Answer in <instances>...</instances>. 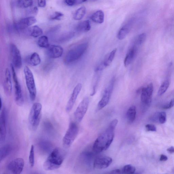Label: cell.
<instances>
[{
  "mask_svg": "<svg viewBox=\"0 0 174 174\" xmlns=\"http://www.w3.org/2000/svg\"><path fill=\"white\" fill-rule=\"evenodd\" d=\"M37 20L35 17H29L22 19L16 25V28L19 30H23L35 23Z\"/></svg>",
  "mask_w": 174,
  "mask_h": 174,
  "instance_id": "cell-18",
  "label": "cell"
},
{
  "mask_svg": "<svg viewBox=\"0 0 174 174\" xmlns=\"http://www.w3.org/2000/svg\"><path fill=\"white\" fill-rule=\"evenodd\" d=\"M27 62L30 65L36 66L40 64L41 59L39 54L36 52H34L28 56Z\"/></svg>",
  "mask_w": 174,
  "mask_h": 174,
  "instance_id": "cell-23",
  "label": "cell"
},
{
  "mask_svg": "<svg viewBox=\"0 0 174 174\" xmlns=\"http://www.w3.org/2000/svg\"><path fill=\"white\" fill-rule=\"evenodd\" d=\"M33 0H18L17 5L19 8H26L33 5Z\"/></svg>",
  "mask_w": 174,
  "mask_h": 174,
  "instance_id": "cell-32",
  "label": "cell"
},
{
  "mask_svg": "<svg viewBox=\"0 0 174 174\" xmlns=\"http://www.w3.org/2000/svg\"><path fill=\"white\" fill-rule=\"evenodd\" d=\"M174 106V98L172 99L170 102L169 104L165 105L163 107L164 109H171Z\"/></svg>",
  "mask_w": 174,
  "mask_h": 174,
  "instance_id": "cell-40",
  "label": "cell"
},
{
  "mask_svg": "<svg viewBox=\"0 0 174 174\" xmlns=\"http://www.w3.org/2000/svg\"><path fill=\"white\" fill-rule=\"evenodd\" d=\"M86 8L82 7L79 8L75 12L73 15V18L76 21L81 19L86 15Z\"/></svg>",
  "mask_w": 174,
  "mask_h": 174,
  "instance_id": "cell-30",
  "label": "cell"
},
{
  "mask_svg": "<svg viewBox=\"0 0 174 174\" xmlns=\"http://www.w3.org/2000/svg\"><path fill=\"white\" fill-rule=\"evenodd\" d=\"M82 88V85L78 84L74 88L71 96L67 104L66 110L67 112H69L72 110L79 94Z\"/></svg>",
  "mask_w": 174,
  "mask_h": 174,
  "instance_id": "cell-15",
  "label": "cell"
},
{
  "mask_svg": "<svg viewBox=\"0 0 174 174\" xmlns=\"http://www.w3.org/2000/svg\"><path fill=\"white\" fill-rule=\"evenodd\" d=\"M168 159V157L164 155H161L160 157V161H166Z\"/></svg>",
  "mask_w": 174,
  "mask_h": 174,
  "instance_id": "cell-44",
  "label": "cell"
},
{
  "mask_svg": "<svg viewBox=\"0 0 174 174\" xmlns=\"http://www.w3.org/2000/svg\"><path fill=\"white\" fill-rule=\"evenodd\" d=\"M38 145L41 150L45 153L50 152L52 150V145L49 141L45 139L40 141Z\"/></svg>",
  "mask_w": 174,
  "mask_h": 174,
  "instance_id": "cell-25",
  "label": "cell"
},
{
  "mask_svg": "<svg viewBox=\"0 0 174 174\" xmlns=\"http://www.w3.org/2000/svg\"><path fill=\"white\" fill-rule=\"evenodd\" d=\"M117 52L116 48L113 50L108 56H106L104 60L95 70L96 72L100 71L110 65L114 60L115 54Z\"/></svg>",
  "mask_w": 174,
  "mask_h": 174,
  "instance_id": "cell-19",
  "label": "cell"
},
{
  "mask_svg": "<svg viewBox=\"0 0 174 174\" xmlns=\"http://www.w3.org/2000/svg\"><path fill=\"white\" fill-rule=\"evenodd\" d=\"M88 1V0H79V1L81 3H84Z\"/></svg>",
  "mask_w": 174,
  "mask_h": 174,
  "instance_id": "cell-47",
  "label": "cell"
},
{
  "mask_svg": "<svg viewBox=\"0 0 174 174\" xmlns=\"http://www.w3.org/2000/svg\"><path fill=\"white\" fill-rule=\"evenodd\" d=\"M167 151L168 152L171 153H174V147H171L168 149H167Z\"/></svg>",
  "mask_w": 174,
  "mask_h": 174,
  "instance_id": "cell-45",
  "label": "cell"
},
{
  "mask_svg": "<svg viewBox=\"0 0 174 174\" xmlns=\"http://www.w3.org/2000/svg\"><path fill=\"white\" fill-rule=\"evenodd\" d=\"M136 107L134 106H131L127 110L126 114L127 120L129 123L134 122L136 118Z\"/></svg>",
  "mask_w": 174,
  "mask_h": 174,
  "instance_id": "cell-27",
  "label": "cell"
},
{
  "mask_svg": "<svg viewBox=\"0 0 174 174\" xmlns=\"http://www.w3.org/2000/svg\"><path fill=\"white\" fill-rule=\"evenodd\" d=\"M29 32L30 36L34 38L39 37L43 33L42 29L37 26H32L30 28Z\"/></svg>",
  "mask_w": 174,
  "mask_h": 174,
  "instance_id": "cell-29",
  "label": "cell"
},
{
  "mask_svg": "<svg viewBox=\"0 0 174 174\" xmlns=\"http://www.w3.org/2000/svg\"><path fill=\"white\" fill-rule=\"evenodd\" d=\"M118 122L117 119L113 120L106 130L96 139L93 145L95 152L100 153L109 148L114 139L115 130Z\"/></svg>",
  "mask_w": 174,
  "mask_h": 174,
  "instance_id": "cell-1",
  "label": "cell"
},
{
  "mask_svg": "<svg viewBox=\"0 0 174 174\" xmlns=\"http://www.w3.org/2000/svg\"><path fill=\"white\" fill-rule=\"evenodd\" d=\"M89 100L88 97L84 98L79 104L74 113V116L77 121L80 122L88 110Z\"/></svg>",
  "mask_w": 174,
  "mask_h": 174,
  "instance_id": "cell-10",
  "label": "cell"
},
{
  "mask_svg": "<svg viewBox=\"0 0 174 174\" xmlns=\"http://www.w3.org/2000/svg\"><path fill=\"white\" fill-rule=\"evenodd\" d=\"M42 105L40 103L36 102L32 106L28 118V125L30 130L35 131L37 129L41 120Z\"/></svg>",
  "mask_w": 174,
  "mask_h": 174,
  "instance_id": "cell-3",
  "label": "cell"
},
{
  "mask_svg": "<svg viewBox=\"0 0 174 174\" xmlns=\"http://www.w3.org/2000/svg\"><path fill=\"white\" fill-rule=\"evenodd\" d=\"M63 51V48L61 46L52 45L48 48L47 53L48 57L54 59L61 57Z\"/></svg>",
  "mask_w": 174,
  "mask_h": 174,
  "instance_id": "cell-17",
  "label": "cell"
},
{
  "mask_svg": "<svg viewBox=\"0 0 174 174\" xmlns=\"http://www.w3.org/2000/svg\"><path fill=\"white\" fill-rule=\"evenodd\" d=\"M79 129L75 123L72 122L63 139V145L65 148L70 147L77 136Z\"/></svg>",
  "mask_w": 174,
  "mask_h": 174,
  "instance_id": "cell-5",
  "label": "cell"
},
{
  "mask_svg": "<svg viewBox=\"0 0 174 174\" xmlns=\"http://www.w3.org/2000/svg\"><path fill=\"white\" fill-rule=\"evenodd\" d=\"M133 23V19H131L121 28L117 35V37L119 40H122L126 37L130 31Z\"/></svg>",
  "mask_w": 174,
  "mask_h": 174,
  "instance_id": "cell-20",
  "label": "cell"
},
{
  "mask_svg": "<svg viewBox=\"0 0 174 174\" xmlns=\"http://www.w3.org/2000/svg\"><path fill=\"white\" fill-rule=\"evenodd\" d=\"M159 120L161 124L164 123L166 121V114L165 112H161L159 113Z\"/></svg>",
  "mask_w": 174,
  "mask_h": 174,
  "instance_id": "cell-37",
  "label": "cell"
},
{
  "mask_svg": "<svg viewBox=\"0 0 174 174\" xmlns=\"http://www.w3.org/2000/svg\"><path fill=\"white\" fill-rule=\"evenodd\" d=\"M146 38V34L145 33H143L139 34L135 38V44L137 45H140L145 42Z\"/></svg>",
  "mask_w": 174,
  "mask_h": 174,
  "instance_id": "cell-35",
  "label": "cell"
},
{
  "mask_svg": "<svg viewBox=\"0 0 174 174\" xmlns=\"http://www.w3.org/2000/svg\"><path fill=\"white\" fill-rule=\"evenodd\" d=\"M12 147L10 145H4L1 149L0 151V160L2 161L6 158L11 153Z\"/></svg>",
  "mask_w": 174,
  "mask_h": 174,
  "instance_id": "cell-28",
  "label": "cell"
},
{
  "mask_svg": "<svg viewBox=\"0 0 174 174\" xmlns=\"http://www.w3.org/2000/svg\"><path fill=\"white\" fill-rule=\"evenodd\" d=\"M38 45L42 48H48L50 46L48 38L47 36H40L38 40Z\"/></svg>",
  "mask_w": 174,
  "mask_h": 174,
  "instance_id": "cell-31",
  "label": "cell"
},
{
  "mask_svg": "<svg viewBox=\"0 0 174 174\" xmlns=\"http://www.w3.org/2000/svg\"><path fill=\"white\" fill-rule=\"evenodd\" d=\"M77 0H65V3L66 5L69 6H72L75 5Z\"/></svg>",
  "mask_w": 174,
  "mask_h": 174,
  "instance_id": "cell-41",
  "label": "cell"
},
{
  "mask_svg": "<svg viewBox=\"0 0 174 174\" xmlns=\"http://www.w3.org/2000/svg\"><path fill=\"white\" fill-rule=\"evenodd\" d=\"M115 81V78L113 77L109 82L108 86L105 88L102 98L98 104V110H102L108 104L113 92Z\"/></svg>",
  "mask_w": 174,
  "mask_h": 174,
  "instance_id": "cell-8",
  "label": "cell"
},
{
  "mask_svg": "<svg viewBox=\"0 0 174 174\" xmlns=\"http://www.w3.org/2000/svg\"><path fill=\"white\" fill-rule=\"evenodd\" d=\"M38 6L42 8H44L46 6V0H38Z\"/></svg>",
  "mask_w": 174,
  "mask_h": 174,
  "instance_id": "cell-42",
  "label": "cell"
},
{
  "mask_svg": "<svg viewBox=\"0 0 174 174\" xmlns=\"http://www.w3.org/2000/svg\"><path fill=\"white\" fill-rule=\"evenodd\" d=\"M3 104H2V100H1V110H2V106H3V105H2Z\"/></svg>",
  "mask_w": 174,
  "mask_h": 174,
  "instance_id": "cell-46",
  "label": "cell"
},
{
  "mask_svg": "<svg viewBox=\"0 0 174 174\" xmlns=\"http://www.w3.org/2000/svg\"><path fill=\"white\" fill-rule=\"evenodd\" d=\"M7 134V112L5 108H3L2 109L0 117V141L1 143L4 142Z\"/></svg>",
  "mask_w": 174,
  "mask_h": 174,
  "instance_id": "cell-12",
  "label": "cell"
},
{
  "mask_svg": "<svg viewBox=\"0 0 174 174\" xmlns=\"http://www.w3.org/2000/svg\"><path fill=\"white\" fill-rule=\"evenodd\" d=\"M74 34L73 32H67L56 37L54 39V41L58 43H63L67 42L72 39L74 37Z\"/></svg>",
  "mask_w": 174,
  "mask_h": 174,
  "instance_id": "cell-22",
  "label": "cell"
},
{
  "mask_svg": "<svg viewBox=\"0 0 174 174\" xmlns=\"http://www.w3.org/2000/svg\"><path fill=\"white\" fill-rule=\"evenodd\" d=\"M90 19L95 23L102 24L104 21V13L102 11L99 10L93 14L91 16Z\"/></svg>",
  "mask_w": 174,
  "mask_h": 174,
  "instance_id": "cell-24",
  "label": "cell"
},
{
  "mask_svg": "<svg viewBox=\"0 0 174 174\" xmlns=\"http://www.w3.org/2000/svg\"><path fill=\"white\" fill-rule=\"evenodd\" d=\"M153 90V85L152 83L141 89V100L143 104L146 105L151 104Z\"/></svg>",
  "mask_w": 174,
  "mask_h": 174,
  "instance_id": "cell-13",
  "label": "cell"
},
{
  "mask_svg": "<svg viewBox=\"0 0 174 174\" xmlns=\"http://www.w3.org/2000/svg\"><path fill=\"white\" fill-rule=\"evenodd\" d=\"M63 14L59 12H56L54 15L51 17L50 19L53 20H58L60 21L61 19L63 17Z\"/></svg>",
  "mask_w": 174,
  "mask_h": 174,
  "instance_id": "cell-38",
  "label": "cell"
},
{
  "mask_svg": "<svg viewBox=\"0 0 174 174\" xmlns=\"http://www.w3.org/2000/svg\"><path fill=\"white\" fill-rule=\"evenodd\" d=\"M29 160L30 166L31 167H33L35 163V157H34V146L33 145H31V149H30Z\"/></svg>",
  "mask_w": 174,
  "mask_h": 174,
  "instance_id": "cell-36",
  "label": "cell"
},
{
  "mask_svg": "<svg viewBox=\"0 0 174 174\" xmlns=\"http://www.w3.org/2000/svg\"><path fill=\"white\" fill-rule=\"evenodd\" d=\"M65 152L59 148H56L50 152L44 162L43 167L46 171H51L59 168L65 157Z\"/></svg>",
  "mask_w": 174,
  "mask_h": 174,
  "instance_id": "cell-2",
  "label": "cell"
},
{
  "mask_svg": "<svg viewBox=\"0 0 174 174\" xmlns=\"http://www.w3.org/2000/svg\"><path fill=\"white\" fill-rule=\"evenodd\" d=\"M145 128L147 130L149 131L155 132L157 131L156 127L155 125L152 124H148L145 125Z\"/></svg>",
  "mask_w": 174,
  "mask_h": 174,
  "instance_id": "cell-39",
  "label": "cell"
},
{
  "mask_svg": "<svg viewBox=\"0 0 174 174\" xmlns=\"http://www.w3.org/2000/svg\"><path fill=\"white\" fill-rule=\"evenodd\" d=\"M3 89L5 93L8 96L11 95L13 90L10 72L8 68L6 69L3 82Z\"/></svg>",
  "mask_w": 174,
  "mask_h": 174,
  "instance_id": "cell-16",
  "label": "cell"
},
{
  "mask_svg": "<svg viewBox=\"0 0 174 174\" xmlns=\"http://www.w3.org/2000/svg\"><path fill=\"white\" fill-rule=\"evenodd\" d=\"M110 173H114V174H116V173H119L121 174L122 173V171L121 170L117 169L114 170H113V171H111Z\"/></svg>",
  "mask_w": 174,
  "mask_h": 174,
  "instance_id": "cell-43",
  "label": "cell"
},
{
  "mask_svg": "<svg viewBox=\"0 0 174 174\" xmlns=\"http://www.w3.org/2000/svg\"><path fill=\"white\" fill-rule=\"evenodd\" d=\"M25 165V161L21 158H17L13 160L8 164L7 169L10 173L19 174L23 171Z\"/></svg>",
  "mask_w": 174,
  "mask_h": 174,
  "instance_id": "cell-9",
  "label": "cell"
},
{
  "mask_svg": "<svg viewBox=\"0 0 174 174\" xmlns=\"http://www.w3.org/2000/svg\"><path fill=\"white\" fill-rule=\"evenodd\" d=\"M121 171H122V173L133 174L135 173L136 168L132 165H125L122 169H121Z\"/></svg>",
  "mask_w": 174,
  "mask_h": 174,
  "instance_id": "cell-34",
  "label": "cell"
},
{
  "mask_svg": "<svg viewBox=\"0 0 174 174\" xmlns=\"http://www.w3.org/2000/svg\"><path fill=\"white\" fill-rule=\"evenodd\" d=\"M137 52V48L136 46H133L129 50L124 61V65L127 67L131 64L136 55Z\"/></svg>",
  "mask_w": 174,
  "mask_h": 174,
  "instance_id": "cell-21",
  "label": "cell"
},
{
  "mask_svg": "<svg viewBox=\"0 0 174 174\" xmlns=\"http://www.w3.org/2000/svg\"><path fill=\"white\" fill-rule=\"evenodd\" d=\"M170 85L169 80L168 79L166 80L161 84L159 88L158 94L159 96H161L164 94Z\"/></svg>",
  "mask_w": 174,
  "mask_h": 174,
  "instance_id": "cell-33",
  "label": "cell"
},
{
  "mask_svg": "<svg viewBox=\"0 0 174 174\" xmlns=\"http://www.w3.org/2000/svg\"><path fill=\"white\" fill-rule=\"evenodd\" d=\"M111 157L108 156H101L96 158L94 162L93 167L97 169H103L106 168L112 163Z\"/></svg>",
  "mask_w": 174,
  "mask_h": 174,
  "instance_id": "cell-14",
  "label": "cell"
},
{
  "mask_svg": "<svg viewBox=\"0 0 174 174\" xmlns=\"http://www.w3.org/2000/svg\"><path fill=\"white\" fill-rule=\"evenodd\" d=\"M12 76L15 87V100L16 104L19 106H22L24 104V98L21 87L18 80L16 74L15 67L13 64L10 65Z\"/></svg>",
  "mask_w": 174,
  "mask_h": 174,
  "instance_id": "cell-7",
  "label": "cell"
},
{
  "mask_svg": "<svg viewBox=\"0 0 174 174\" xmlns=\"http://www.w3.org/2000/svg\"><path fill=\"white\" fill-rule=\"evenodd\" d=\"M26 86L29 92L30 99L32 101L35 100L37 94L35 81L33 73L29 67L25 66L24 68Z\"/></svg>",
  "mask_w": 174,
  "mask_h": 174,
  "instance_id": "cell-6",
  "label": "cell"
},
{
  "mask_svg": "<svg viewBox=\"0 0 174 174\" xmlns=\"http://www.w3.org/2000/svg\"><path fill=\"white\" fill-rule=\"evenodd\" d=\"M10 50L13 66L17 69L21 68L22 65V58L19 50L14 44L10 45Z\"/></svg>",
  "mask_w": 174,
  "mask_h": 174,
  "instance_id": "cell-11",
  "label": "cell"
},
{
  "mask_svg": "<svg viewBox=\"0 0 174 174\" xmlns=\"http://www.w3.org/2000/svg\"><path fill=\"white\" fill-rule=\"evenodd\" d=\"M88 47V43L84 42L71 49L66 54L64 62L67 64L73 63L79 59L85 53Z\"/></svg>",
  "mask_w": 174,
  "mask_h": 174,
  "instance_id": "cell-4",
  "label": "cell"
},
{
  "mask_svg": "<svg viewBox=\"0 0 174 174\" xmlns=\"http://www.w3.org/2000/svg\"><path fill=\"white\" fill-rule=\"evenodd\" d=\"M91 26L90 21L86 20L79 23L76 27V30L79 32H86L90 31Z\"/></svg>",
  "mask_w": 174,
  "mask_h": 174,
  "instance_id": "cell-26",
  "label": "cell"
}]
</instances>
